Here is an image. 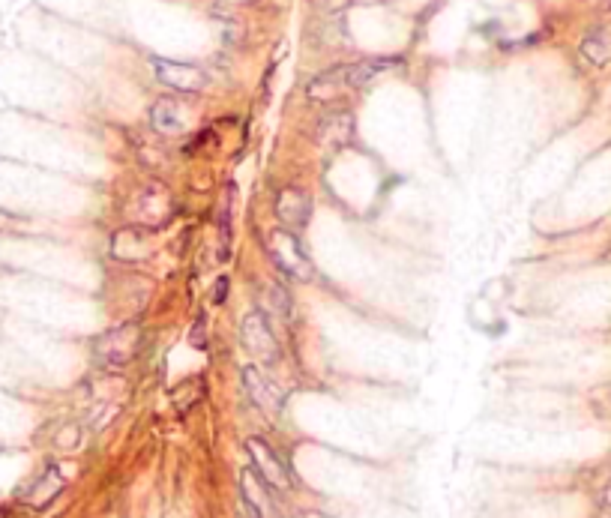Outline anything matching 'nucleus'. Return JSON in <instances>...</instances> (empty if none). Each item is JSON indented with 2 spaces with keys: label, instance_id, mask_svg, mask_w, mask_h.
Returning <instances> with one entry per match:
<instances>
[{
  "label": "nucleus",
  "instance_id": "1",
  "mask_svg": "<svg viewBox=\"0 0 611 518\" xmlns=\"http://www.w3.org/2000/svg\"><path fill=\"white\" fill-rule=\"evenodd\" d=\"M399 60H390V57H381V60H360V63H342V66H333L327 72H321L318 78L309 81L306 93L309 99L315 102H336L354 90H363L369 81H375L381 72L393 69Z\"/></svg>",
  "mask_w": 611,
  "mask_h": 518
},
{
  "label": "nucleus",
  "instance_id": "2",
  "mask_svg": "<svg viewBox=\"0 0 611 518\" xmlns=\"http://www.w3.org/2000/svg\"><path fill=\"white\" fill-rule=\"evenodd\" d=\"M264 249L270 255V261L276 264V270L288 279H297V282H309L315 276V267H312V258L309 252L303 249V243L297 240V234L291 228H276L264 237Z\"/></svg>",
  "mask_w": 611,
  "mask_h": 518
},
{
  "label": "nucleus",
  "instance_id": "3",
  "mask_svg": "<svg viewBox=\"0 0 611 518\" xmlns=\"http://www.w3.org/2000/svg\"><path fill=\"white\" fill-rule=\"evenodd\" d=\"M141 336H144V330L138 324H120V327L102 333L96 339V345H93L96 348V360L102 366H108V369L129 366L138 357V351H141Z\"/></svg>",
  "mask_w": 611,
  "mask_h": 518
},
{
  "label": "nucleus",
  "instance_id": "4",
  "mask_svg": "<svg viewBox=\"0 0 611 518\" xmlns=\"http://www.w3.org/2000/svg\"><path fill=\"white\" fill-rule=\"evenodd\" d=\"M153 72L159 78V84H165L174 93H201L210 84V75L195 66V63H180V60H168V57H153Z\"/></svg>",
  "mask_w": 611,
  "mask_h": 518
},
{
  "label": "nucleus",
  "instance_id": "5",
  "mask_svg": "<svg viewBox=\"0 0 611 518\" xmlns=\"http://www.w3.org/2000/svg\"><path fill=\"white\" fill-rule=\"evenodd\" d=\"M249 456H252V465H255L252 474H255L261 483H267L270 489H291V486H294L288 465L279 459V453H276L267 441L252 438V441H249Z\"/></svg>",
  "mask_w": 611,
  "mask_h": 518
},
{
  "label": "nucleus",
  "instance_id": "6",
  "mask_svg": "<svg viewBox=\"0 0 611 518\" xmlns=\"http://www.w3.org/2000/svg\"><path fill=\"white\" fill-rule=\"evenodd\" d=\"M240 336H243L246 351H249V354H255L258 360H273V357H276V351H279L276 333H273V327H270V321H267V315H264V312H252V315L243 321Z\"/></svg>",
  "mask_w": 611,
  "mask_h": 518
},
{
  "label": "nucleus",
  "instance_id": "7",
  "mask_svg": "<svg viewBox=\"0 0 611 518\" xmlns=\"http://www.w3.org/2000/svg\"><path fill=\"white\" fill-rule=\"evenodd\" d=\"M150 126L159 135H183L189 129V111L180 99L162 96L150 108Z\"/></svg>",
  "mask_w": 611,
  "mask_h": 518
},
{
  "label": "nucleus",
  "instance_id": "8",
  "mask_svg": "<svg viewBox=\"0 0 611 518\" xmlns=\"http://www.w3.org/2000/svg\"><path fill=\"white\" fill-rule=\"evenodd\" d=\"M312 216V198L303 189H282L276 195V219L282 222V228L300 231L309 225Z\"/></svg>",
  "mask_w": 611,
  "mask_h": 518
},
{
  "label": "nucleus",
  "instance_id": "9",
  "mask_svg": "<svg viewBox=\"0 0 611 518\" xmlns=\"http://www.w3.org/2000/svg\"><path fill=\"white\" fill-rule=\"evenodd\" d=\"M354 135V117L348 108H336L330 114H324V120L318 123V144L327 150H339L351 141Z\"/></svg>",
  "mask_w": 611,
  "mask_h": 518
},
{
  "label": "nucleus",
  "instance_id": "10",
  "mask_svg": "<svg viewBox=\"0 0 611 518\" xmlns=\"http://www.w3.org/2000/svg\"><path fill=\"white\" fill-rule=\"evenodd\" d=\"M138 210H141V222H144L147 228H159V225H165V219H162L156 210H162V213L171 219V213H174V201H171V195H168L165 186L153 183L150 189H144V192L138 195Z\"/></svg>",
  "mask_w": 611,
  "mask_h": 518
},
{
  "label": "nucleus",
  "instance_id": "11",
  "mask_svg": "<svg viewBox=\"0 0 611 518\" xmlns=\"http://www.w3.org/2000/svg\"><path fill=\"white\" fill-rule=\"evenodd\" d=\"M243 381H246V390H249V396H252V402L258 408H264V411H279L282 408V393H279V387H273L267 381L264 372H258L255 366H246Z\"/></svg>",
  "mask_w": 611,
  "mask_h": 518
},
{
  "label": "nucleus",
  "instance_id": "12",
  "mask_svg": "<svg viewBox=\"0 0 611 518\" xmlns=\"http://www.w3.org/2000/svg\"><path fill=\"white\" fill-rule=\"evenodd\" d=\"M582 54L594 63V66H603L611 60V30L606 27H597L594 33L585 36L582 42Z\"/></svg>",
  "mask_w": 611,
  "mask_h": 518
},
{
  "label": "nucleus",
  "instance_id": "13",
  "mask_svg": "<svg viewBox=\"0 0 611 518\" xmlns=\"http://www.w3.org/2000/svg\"><path fill=\"white\" fill-rule=\"evenodd\" d=\"M231 198H234V189L228 186L219 204V261H228V252H231Z\"/></svg>",
  "mask_w": 611,
  "mask_h": 518
},
{
  "label": "nucleus",
  "instance_id": "14",
  "mask_svg": "<svg viewBox=\"0 0 611 518\" xmlns=\"http://www.w3.org/2000/svg\"><path fill=\"white\" fill-rule=\"evenodd\" d=\"M348 3H351V0H315V6L324 9V12H342Z\"/></svg>",
  "mask_w": 611,
  "mask_h": 518
},
{
  "label": "nucleus",
  "instance_id": "15",
  "mask_svg": "<svg viewBox=\"0 0 611 518\" xmlns=\"http://www.w3.org/2000/svg\"><path fill=\"white\" fill-rule=\"evenodd\" d=\"M225 288H228V279H219V282H216V297H213V303H222V300H225Z\"/></svg>",
  "mask_w": 611,
  "mask_h": 518
},
{
  "label": "nucleus",
  "instance_id": "16",
  "mask_svg": "<svg viewBox=\"0 0 611 518\" xmlns=\"http://www.w3.org/2000/svg\"><path fill=\"white\" fill-rule=\"evenodd\" d=\"M219 3H228V6H243V3H255V0H219Z\"/></svg>",
  "mask_w": 611,
  "mask_h": 518
},
{
  "label": "nucleus",
  "instance_id": "17",
  "mask_svg": "<svg viewBox=\"0 0 611 518\" xmlns=\"http://www.w3.org/2000/svg\"><path fill=\"white\" fill-rule=\"evenodd\" d=\"M609 518H611V516H609Z\"/></svg>",
  "mask_w": 611,
  "mask_h": 518
}]
</instances>
